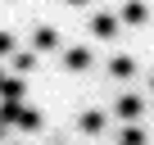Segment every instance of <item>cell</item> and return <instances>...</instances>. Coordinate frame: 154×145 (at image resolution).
<instances>
[{"mask_svg":"<svg viewBox=\"0 0 154 145\" xmlns=\"http://www.w3.org/2000/svg\"><path fill=\"white\" fill-rule=\"evenodd\" d=\"M140 109H145V100H140V95H131V91L113 100V118H122V127H127V122H136V118H140Z\"/></svg>","mask_w":154,"mask_h":145,"instance_id":"obj_1","label":"cell"},{"mask_svg":"<svg viewBox=\"0 0 154 145\" xmlns=\"http://www.w3.org/2000/svg\"><path fill=\"white\" fill-rule=\"evenodd\" d=\"M36 50H63V36H59V27H45V23H41V27L32 32V54H36Z\"/></svg>","mask_w":154,"mask_h":145,"instance_id":"obj_2","label":"cell"},{"mask_svg":"<svg viewBox=\"0 0 154 145\" xmlns=\"http://www.w3.org/2000/svg\"><path fill=\"white\" fill-rule=\"evenodd\" d=\"M95 59H91V45H72V50H63V68L68 72H86Z\"/></svg>","mask_w":154,"mask_h":145,"instance_id":"obj_3","label":"cell"},{"mask_svg":"<svg viewBox=\"0 0 154 145\" xmlns=\"http://www.w3.org/2000/svg\"><path fill=\"white\" fill-rule=\"evenodd\" d=\"M149 18V5H145V0H127V5L118 9V23H127V27H140Z\"/></svg>","mask_w":154,"mask_h":145,"instance_id":"obj_4","label":"cell"},{"mask_svg":"<svg viewBox=\"0 0 154 145\" xmlns=\"http://www.w3.org/2000/svg\"><path fill=\"white\" fill-rule=\"evenodd\" d=\"M91 36L95 41H113L118 36V18L113 14H91Z\"/></svg>","mask_w":154,"mask_h":145,"instance_id":"obj_5","label":"cell"},{"mask_svg":"<svg viewBox=\"0 0 154 145\" xmlns=\"http://www.w3.org/2000/svg\"><path fill=\"white\" fill-rule=\"evenodd\" d=\"M109 77H113V82H131V77H136V59H131V54H113V59H109Z\"/></svg>","mask_w":154,"mask_h":145,"instance_id":"obj_6","label":"cell"},{"mask_svg":"<svg viewBox=\"0 0 154 145\" xmlns=\"http://www.w3.org/2000/svg\"><path fill=\"white\" fill-rule=\"evenodd\" d=\"M104 122H109V118H104L100 109H82V113H77V131H86V136H100Z\"/></svg>","mask_w":154,"mask_h":145,"instance_id":"obj_7","label":"cell"},{"mask_svg":"<svg viewBox=\"0 0 154 145\" xmlns=\"http://www.w3.org/2000/svg\"><path fill=\"white\" fill-rule=\"evenodd\" d=\"M41 122H45V118H41L36 109H27V104L14 113V127H18V131H27V136H36V131H41Z\"/></svg>","mask_w":154,"mask_h":145,"instance_id":"obj_8","label":"cell"},{"mask_svg":"<svg viewBox=\"0 0 154 145\" xmlns=\"http://www.w3.org/2000/svg\"><path fill=\"white\" fill-rule=\"evenodd\" d=\"M0 100H18V104H23V100H27V82H23V77H5Z\"/></svg>","mask_w":154,"mask_h":145,"instance_id":"obj_9","label":"cell"},{"mask_svg":"<svg viewBox=\"0 0 154 145\" xmlns=\"http://www.w3.org/2000/svg\"><path fill=\"white\" fill-rule=\"evenodd\" d=\"M9 63H14L18 77H23V72H32V68H36V54H32V50H14V59H9Z\"/></svg>","mask_w":154,"mask_h":145,"instance_id":"obj_10","label":"cell"},{"mask_svg":"<svg viewBox=\"0 0 154 145\" xmlns=\"http://www.w3.org/2000/svg\"><path fill=\"white\" fill-rule=\"evenodd\" d=\"M118 145H145V127H136V122H127V127L118 131Z\"/></svg>","mask_w":154,"mask_h":145,"instance_id":"obj_11","label":"cell"},{"mask_svg":"<svg viewBox=\"0 0 154 145\" xmlns=\"http://www.w3.org/2000/svg\"><path fill=\"white\" fill-rule=\"evenodd\" d=\"M0 54H14V36L9 32H0Z\"/></svg>","mask_w":154,"mask_h":145,"instance_id":"obj_12","label":"cell"},{"mask_svg":"<svg viewBox=\"0 0 154 145\" xmlns=\"http://www.w3.org/2000/svg\"><path fill=\"white\" fill-rule=\"evenodd\" d=\"M63 5H86V0H63Z\"/></svg>","mask_w":154,"mask_h":145,"instance_id":"obj_13","label":"cell"},{"mask_svg":"<svg viewBox=\"0 0 154 145\" xmlns=\"http://www.w3.org/2000/svg\"><path fill=\"white\" fill-rule=\"evenodd\" d=\"M0 86H5V68H0Z\"/></svg>","mask_w":154,"mask_h":145,"instance_id":"obj_14","label":"cell"},{"mask_svg":"<svg viewBox=\"0 0 154 145\" xmlns=\"http://www.w3.org/2000/svg\"><path fill=\"white\" fill-rule=\"evenodd\" d=\"M0 140H5V122H0Z\"/></svg>","mask_w":154,"mask_h":145,"instance_id":"obj_15","label":"cell"},{"mask_svg":"<svg viewBox=\"0 0 154 145\" xmlns=\"http://www.w3.org/2000/svg\"><path fill=\"white\" fill-rule=\"evenodd\" d=\"M149 91H154V77H149Z\"/></svg>","mask_w":154,"mask_h":145,"instance_id":"obj_16","label":"cell"},{"mask_svg":"<svg viewBox=\"0 0 154 145\" xmlns=\"http://www.w3.org/2000/svg\"><path fill=\"white\" fill-rule=\"evenodd\" d=\"M9 145H18V140H9Z\"/></svg>","mask_w":154,"mask_h":145,"instance_id":"obj_17","label":"cell"}]
</instances>
